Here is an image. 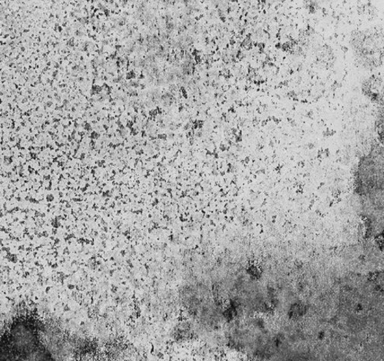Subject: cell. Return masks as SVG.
Segmentation results:
<instances>
[{"instance_id": "6da1fadb", "label": "cell", "mask_w": 384, "mask_h": 361, "mask_svg": "<svg viewBox=\"0 0 384 361\" xmlns=\"http://www.w3.org/2000/svg\"><path fill=\"white\" fill-rule=\"evenodd\" d=\"M48 324L14 321L0 333V361H57Z\"/></svg>"}]
</instances>
